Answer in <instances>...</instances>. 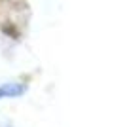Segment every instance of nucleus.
<instances>
[{
  "mask_svg": "<svg viewBox=\"0 0 125 127\" xmlns=\"http://www.w3.org/2000/svg\"><path fill=\"white\" fill-rule=\"evenodd\" d=\"M25 91H27V85L19 84V82L2 84L0 85V99H15V97H21Z\"/></svg>",
  "mask_w": 125,
  "mask_h": 127,
  "instance_id": "f257e3e1",
  "label": "nucleus"
}]
</instances>
